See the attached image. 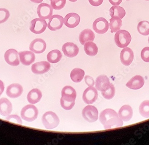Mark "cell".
I'll use <instances>...</instances> for the list:
<instances>
[{"instance_id":"obj_20","label":"cell","mask_w":149,"mask_h":145,"mask_svg":"<svg viewBox=\"0 0 149 145\" xmlns=\"http://www.w3.org/2000/svg\"><path fill=\"white\" fill-rule=\"evenodd\" d=\"M18 54L20 61L24 66H30L36 60L35 54L32 51H24L20 52Z\"/></svg>"},{"instance_id":"obj_22","label":"cell","mask_w":149,"mask_h":145,"mask_svg":"<svg viewBox=\"0 0 149 145\" xmlns=\"http://www.w3.org/2000/svg\"><path fill=\"white\" fill-rule=\"evenodd\" d=\"M133 115V109L129 105H124L120 108L119 111V117L123 121H129L131 120Z\"/></svg>"},{"instance_id":"obj_41","label":"cell","mask_w":149,"mask_h":145,"mask_svg":"<svg viewBox=\"0 0 149 145\" xmlns=\"http://www.w3.org/2000/svg\"><path fill=\"white\" fill-rule=\"evenodd\" d=\"M4 89H5V86H4V83L1 80H0V96L4 91Z\"/></svg>"},{"instance_id":"obj_29","label":"cell","mask_w":149,"mask_h":145,"mask_svg":"<svg viewBox=\"0 0 149 145\" xmlns=\"http://www.w3.org/2000/svg\"><path fill=\"white\" fill-rule=\"evenodd\" d=\"M62 57V55L60 51L58 50H53L47 55V59L50 63H56L59 62Z\"/></svg>"},{"instance_id":"obj_26","label":"cell","mask_w":149,"mask_h":145,"mask_svg":"<svg viewBox=\"0 0 149 145\" xmlns=\"http://www.w3.org/2000/svg\"><path fill=\"white\" fill-rule=\"evenodd\" d=\"M109 14L112 17H118L123 19L126 12L123 8L119 6H113L109 10Z\"/></svg>"},{"instance_id":"obj_16","label":"cell","mask_w":149,"mask_h":145,"mask_svg":"<svg viewBox=\"0 0 149 145\" xmlns=\"http://www.w3.org/2000/svg\"><path fill=\"white\" fill-rule=\"evenodd\" d=\"M62 51L66 56L71 58L77 55L79 52V49L76 44L72 42H68L63 46Z\"/></svg>"},{"instance_id":"obj_44","label":"cell","mask_w":149,"mask_h":145,"mask_svg":"<svg viewBox=\"0 0 149 145\" xmlns=\"http://www.w3.org/2000/svg\"><path fill=\"white\" fill-rule=\"evenodd\" d=\"M148 42H149V38H148Z\"/></svg>"},{"instance_id":"obj_2","label":"cell","mask_w":149,"mask_h":145,"mask_svg":"<svg viewBox=\"0 0 149 145\" xmlns=\"http://www.w3.org/2000/svg\"><path fill=\"white\" fill-rule=\"evenodd\" d=\"M62 97L60 105L64 110H69L72 109L75 104L77 97L76 90L71 86H66L62 90Z\"/></svg>"},{"instance_id":"obj_46","label":"cell","mask_w":149,"mask_h":145,"mask_svg":"<svg viewBox=\"0 0 149 145\" xmlns=\"http://www.w3.org/2000/svg\"><path fill=\"white\" fill-rule=\"evenodd\" d=\"M126 1H130V0H126Z\"/></svg>"},{"instance_id":"obj_23","label":"cell","mask_w":149,"mask_h":145,"mask_svg":"<svg viewBox=\"0 0 149 145\" xmlns=\"http://www.w3.org/2000/svg\"><path fill=\"white\" fill-rule=\"evenodd\" d=\"M79 38L80 43L84 45L88 41H93L94 40L95 34L90 29H85L80 32Z\"/></svg>"},{"instance_id":"obj_34","label":"cell","mask_w":149,"mask_h":145,"mask_svg":"<svg viewBox=\"0 0 149 145\" xmlns=\"http://www.w3.org/2000/svg\"><path fill=\"white\" fill-rule=\"evenodd\" d=\"M66 3V0H51V4L53 9L58 10L64 8Z\"/></svg>"},{"instance_id":"obj_28","label":"cell","mask_w":149,"mask_h":145,"mask_svg":"<svg viewBox=\"0 0 149 145\" xmlns=\"http://www.w3.org/2000/svg\"><path fill=\"white\" fill-rule=\"evenodd\" d=\"M85 53L89 56H94L98 52V47L93 41H88L84 45Z\"/></svg>"},{"instance_id":"obj_43","label":"cell","mask_w":149,"mask_h":145,"mask_svg":"<svg viewBox=\"0 0 149 145\" xmlns=\"http://www.w3.org/2000/svg\"><path fill=\"white\" fill-rule=\"evenodd\" d=\"M69 1H71V2H75L77 1L78 0H69Z\"/></svg>"},{"instance_id":"obj_24","label":"cell","mask_w":149,"mask_h":145,"mask_svg":"<svg viewBox=\"0 0 149 145\" xmlns=\"http://www.w3.org/2000/svg\"><path fill=\"white\" fill-rule=\"evenodd\" d=\"M109 79L105 75H101L97 77L96 81V88L98 90L102 91L110 84Z\"/></svg>"},{"instance_id":"obj_38","label":"cell","mask_w":149,"mask_h":145,"mask_svg":"<svg viewBox=\"0 0 149 145\" xmlns=\"http://www.w3.org/2000/svg\"><path fill=\"white\" fill-rule=\"evenodd\" d=\"M85 82L88 86H93L95 81L93 78L89 76H86L85 77Z\"/></svg>"},{"instance_id":"obj_37","label":"cell","mask_w":149,"mask_h":145,"mask_svg":"<svg viewBox=\"0 0 149 145\" xmlns=\"http://www.w3.org/2000/svg\"><path fill=\"white\" fill-rule=\"evenodd\" d=\"M141 59L143 61L149 62V47L144 48L141 50Z\"/></svg>"},{"instance_id":"obj_27","label":"cell","mask_w":149,"mask_h":145,"mask_svg":"<svg viewBox=\"0 0 149 145\" xmlns=\"http://www.w3.org/2000/svg\"><path fill=\"white\" fill-rule=\"evenodd\" d=\"M84 75L85 72L84 70L79 68H75L71 72L70 77L73 82L79 83L83 79Z\"/></svg>"},{"instance_id":"obj_10","label":"cell","mask_w":149,"mask_h":145,"mask_svg":"<svg viewBox=\"0 0 149 145\" xmlns=\"http://www.w3.org/2000/svg\"><path fill=\"white\" fill-rule=\"evenodd\" d=\"M17 51L15 49H9L5 52L4 58L7 64L12 66H17L20 64Z\"/></svg>"},{"instance_id":"obj_15","label":"cell","mask_w":149,"mask_h":145,"mask_svg":"<svg viewBox=\"0 0 149 145\" xmlns=\"http://www.w3.org/2000/svg\"><path fill=\"white\" fill-rule=\"evenodd\" d=\"M134 54L132 49L129 47L124 48L120 54V60L121 63L125 66H129L133 62Z\"/></svg>"},{"instance_id":"obj_19","label":"cell","mask_w":149,"mask_h":145,"mask_svg":"<svg viewBox=\"0 0 149 145\" xmlns=\"http://www.w3.org/2000/svg\"><path fill=\"white\" fill-rule=\"evenodd\" d=\"M144 79L140 75H136L132 77L126 83V86L132 90H139L144 85Z\"/></svg>"},{"instance_id":"obj_4","label":"cell","mask_w":149,"mask_h":145,"mask_svg":"<svg viewBox=\"0 0 149 145\" xmlns=\"http://www.w3.org/2000/svg\"><path fill=\"white\" fill-rule=\"evenodd\" d=\"M42 122L46 129L52 130L57 127L60 120L58 116L54 112L48 111L43 115Z\"/></svg>"},{"instance_id":"obj_31","label":"cell","mask_w":149,"mask_h":145,"mask_svg":"<svg viewBox=\"0 0 149 145\" xmlns=\"http://www.w3.org/2000/svg\"><path fill=\"white\" fill-rule=\"evenodd\" d=\"M103 97L106 99L110 100L114 97L115 95V88L113 84L110 83L109 86L101 91Z\"/></svg>"},{"instance_id":"obj_25","label":"cell","mask_w":149,"mask_h":145,"mask_svg":"<svg viewBox=\"0 0 149 145\" xmlns=\"http://www.w3.org/2000/svg\"><path fill=\"white\" fill-rule=\"evenodd\" d=\"M42 97V94L39 89H33L29 92L27 98L29 103L35 104L40 101Z\"/></svg>"},{"instance_id":"obj_3","label":"cell","mask_w":149,"mask_h":145,"mask_svg":"<svg viewBox=\"0 0 149 145\" xmlns=\"http://www.w3.org/2000/svg\"><path fill=\"white\" fill-rule=\"evenodd\" d=\"M116 32L114 37L115 42L116 45L121 48L127 47L132 40L130 32L125 30H119Z\"/></svg>"},{"instance_id":"obj_13","label":"cell","mask_w":149,"mask_h":145,"mask_svg":"<svg viewBox=\"0 0 149 145\" xmlns=\"http://www.w3.org/2000/svg\"><path fill=\"white\" fill-rule=\"evenodd\" d=\"M47 48V44L43 39L36 38L33 41L30 45L31 51L36 54H41L44 52Z\"/></svg>"},{"instance_id":"obj_42","label":"cell","mask_w":149,"mask_h":145,"mask_svg":"<svg viewBox=\"0 0 149 145\" xmlns=\"http://www.w3.org/2000/svg\"><path fill=\"white\" fill-rule=\"evenodd\" d=\"M30 1L32 2H33V3L39 4V3L42 2L43 0H30Z\"/></svg>"},{"instance_id":"obj_1","label":"cell","mask_w":149,"mask_h":145,"mask_svg":"<svg viewBox=\"0 0 149 145\" xmlns=\"http://www.w3.org/2000/svg\"><path fill=\"white\" fill-rule=\"evenodd\" d=\"M99 120L105 129H113L123 125V121L113 109H107L102 111L100 115Z\"/></svg>"},{"instance_id":"obj_5","label":"cell","mask_w":149,"mask_h":145,"mask_svg":"<svg viewBox=\"0 0 149 145\" xmlns=\"http://www.w3.org/2000/svg\"><path fill=\"white\" fill-rule=\"evenodd\" d=\"M38 111L37 107L32 105H26L21 112L22 118L28 122H32L37 118Z\"/></svg>"},{"instance_id":"obj_35","label":"cell","mask_w":149,"mask_h":145,"mask_svg":"<svg viewBox=\"0 0 149 145\" xmlns=\"http://www.w3.org/2000/svg\"><path fill=\"white\" fill-rule=\"evenodd\" d=\"M10 16V12L5 8H0V24L5 23Z\"/></svg>"},{"instance_id":"obj_40","label":"cell","mask_w":149,"mask_h":145,"mask_svg":"<svg viewBox=\"0 0 149 145\" xmlns=\"http://www.w3.org/2000/svg\"><path fill=\"white\" fill-rule=\"evenodd\" d=\"M110 4L113 6H119L123 0H109Z\"/></svg>"},{"instance_id":"obj_47","label":"cell","mask_w":149,"mask_h":145,"mask_svg":"<svg viewBox=\"0 0 149 145\" xmlns=\"http://www.w3.org/2000/svg\"><path fill=\"white\" fill-rule=\"evenodd\" d=\"M50 1H51V0H50Z\"/></svg>"},{"instance_id":"obj_18","label":"cell","mask_w":149,"mask_h":145,"mask_svg":"<svg viewBox=\"0 0 149 145\" xmlns=\"http://www.w3.org/2000/svg\"><path fill=\"white\" fill-rule=\"evenodd\" d=\"M80 21V17L78 14L71 12L68 14L64 17V24L68 28H74L78 26Z\"/></svg>"},{"instance_id":"obj_17","label":"cell","mask_w":149,"mask_h":145,"mask_svg":"<svg viewBox=\"0 0 149 145\" xmlns=\"http://www.w3.org/2000/svg\"><path fill=\"white\" fill-rule=\"evenodd\" d=\"M51 68L50 63L40 61L33 64L31 66L32 72L35 75H42L49 71Z\"/></svg>"},{"instance_id":"obj_32","label":"cell","mask_w":149,"mask_h":145,"mask_svg":"<svg viewBox=\"0 0 149 145\" xmlns=\"http://www.w3.org/2000/svg\"><path fill=\"white\" fill-rule=\"evenodd\" d=\"M138 32L143 36L149 35V22L146 21H140L138 24L137 27Z\"/></svg>"},{"instance_id":"obj_33","label":"cell","mask_w":149,"mask_h":145,"mask_svg":"<svg viewBox=\"0 0 149 145\" xmlns=\"http://www.w3.org/2000/svg\"><path fill=\"white\" fill-rule=\"evenodd\" d=\"M140 114L145 118H149V100L141 102L139 108Z\"/></svg>"},{"instance_id":"obj_39","label":"cell","mask_w":149,"mask_h":145,"mask_svg":"<svg viewBox=\"0 0 149 145\" xmlns=\"http://www.w3.org/2000/svg\"><path fill=\"white\" fill-rule=\"evenodd\" d=\"M104 0H88L90 4L95 7L99 6L102 4Z\"/></svg>"},{"instance_id":"obj_7","label":"cell","mask_w":149,"mask_h":145,"mask_svg":"<svg viewBox=\"0 0 149 145\" xmlns=\"http://www.w3.org/2000/svg\"><path fill=\"white\" fill-rule=\"evenodd\" d=\"M83 117L84 119L89 122L97 121L98 117V111L96 107L88 105L84 107L82 111Z\"/></svg>"},{"instance_id":"obj_9","label":"cell","mask_w":149,"mask_h":145,"mask_svg":"<svg viewBox=\"0 0 149 145\" xmlns=\"http://www.w3.org/2000/svg\"><path fill=\"white\" fill-rule=\"evenodd\" d=\"M97 98V91L93 86H89L87 88L83 95V100L85 103L88 105L94 103Z\"/></svg>"},{"instance_id":"obj_14","label":"cell","mask_w":149,"mask_h":145,"mask_svg":"<svg viewBox=\"0 0 149 145\" xmlns=\"http://www.w3.org/2000/svg\"><path fill=\"white\" fill-rule=\"evenodd\" d=\"M23 87L17 83L12 84L7 87L6 91L7 95L11 98H16L22 95Z\"/></svg>"},{"instance_id":"obj_45","label":"cell","mask_w":149,"mask_h":145,"mask_svg":"<svg viewBox=\"0 0 149 145\" xmlns=\"http://www.w3.org/2000/svg\"><path fill=\"white\" fill-rule=\"evenodd\" d=\"M145 1H149V0H145Z\"/></svg>"},{"instance_id":"obj_36","label":"cell","mask_w":149,"mask_h":145,"mask_svg":"<svg viewBox=\"0 0 149 145\" xmlns=\"http://www.w3.org/2000/svg\"><path fill=\"white\" fill-rule=\"evenodd\" d=\"M6 120L11 122H15L17 124H22V122L21 118L17 115H9L6 117Z\"/></svg>"},{"instance_id":"obj_8","label":"cell","mask_w":149,"mask_h":145,"mask_svg":"<svg viewBox=\"0 0 149 145\" xmlns=\"http://www.w3.org/2000/svg\"><path fill=\"white\" fill-rule=\"evenodd\" d=\"M93 27L94 30L97 33L103 35L107 32L109 29V24L105 18L99 17L94 21Z\"/></svg>"},{"instance_id":"obj_6","label":"cell","mask_w":149,"mask_h":145,"mask_svg":"<svg viewBox=\"0 0 149 145\" xmlns=\"http://www.w3.org/2000/svg\"><path fill=\"white\" fill-rule=\"evenodd\" d=\"M47 23L44 19L37 18L31 21L30 30L35 34H41L44 32L47 28Z\"/></svg>"},{"instance_id":"obj_30","label":"cell","mask_w":149,"mask_h":145,"mask_svg":"<svg viewBox=\"0 0 149 145\" xmlns=\"http://www.w3.org/2000/svg\"><path fill=\"white\" fill-rule=\"evenodd\" d=\"M109 21L110 23L109 26L111 30V32L113 33L119 30L123 25V21H121V19L118 17H112Z\"/></svg>"},{"instance_id":"obj_12","label":"cell","mask_w":149,"mask_h":145,"mask_svg":"<svg viewBox=\"0 0 149 145\" xmlns=\"http://www.w3.org/2000/svg\"><path fill=\"white\" fill-rule=\"evenodd\" d=\"M53 9L52 6L47 4L42 3L38 6L37 14L39 18L42 19H48L52 16Z\"/></svg>"},{"instance_id":"obj_11","label":"cell","mask_w":149,"mask_h":145,"mask_svg":"<svg viewBox=\"0 0 149 145\" xmlns=\"http://www.w3.org/2000/svg\"><path fill=\"white\" fill-rule=\"evenodd\" d=\"M64 23V18L59 15H53L49 18L47 27L52 31L57 30L62 27Z\"/></svg>"},{"instance_id":"obj_21","label":"cell","mask_w":149,"mask_h":145,"mask_svg":"<svg viewBox=\"0 0 149 145\" xmlns=\"http://www.w3.org/2000/svg\"><path fill=\"white\" fill-rule=\"evenodd\" d=\"M12 110V104L7 98L4 97L0 99V115L7 116L11 113Z\"/></svg>"}]
</instances>
